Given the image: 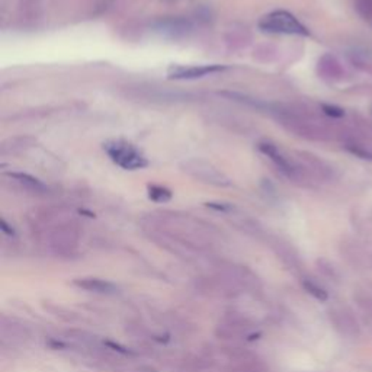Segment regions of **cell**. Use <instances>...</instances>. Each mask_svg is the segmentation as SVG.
I'll use <instances>...</instances> for the list:
<instances>
[{
	"label": "cell",
	"instance_id": "cell-15",
	"mask_svg": "<svg viewBox=\"0 0 372 372\" xmlns=\"http://www.w3.org/2000/svg\"><path fill=\"white\" fill-rule=\"evenodd\" d=\"M149 196L154 202H167V201H171L172 192L169 191L167 188L153 185V186H149Z\"/></svg>",
	"mask_w": 372,
	"mask_h": 372
},
{
	"label": "cell",
	"instance_id": "cell-14",
	"mask_svg": "<svg viewBox=\"0 0 372 372\" xmlns=\"http://www.w3.org/2000/svg\"><path fill=\"white\" fill-rule=\"evenodd\" d=\"M275 250L278 253V256L284 260V263H287L289 267H295L298 266V257L297 255L292 252V249H289L287 245L284 243H278L275 246Z\"/></svg>",
	"mask_w": 372,
	"mask_h": 372
},
{
	"label": "cell",
	"instance_id": "cell-4",
	"mask_svg": "<svg viewBox=\"0 0 372 372\" xmlns=\"http://www.w3.org/2000/svg\"><path fill=\"white\" fill-rule=\"evenodd\" d=\"M181 167L188 176L199 182H204L213 186H221V188L231 185L230 179L223 172H220L216 166L204 160H188Z\"/></svg>",
	"mask_w": 372,
	"mask_h": 372
},
{
	"label": "cell",
	"instance_id": "cell-3",
	"mask_svg": "<svg viewBox=\"0 0 372 372\" xmlns=\"http://www.w3.org/2000/svg\"><path fill=\"white\" fill-rule=\"evenodd\" d=\"M104 150L115 164L125 169V171H137V169H143L149 164L147 159L139 149L122 140L108 142L104 144Z\"/></svg>",
	"mask_w": 372,
	"mask_h": 372
},
{
	"label": "cell",
	"instance_id": "cell-10",
	"mask_svg": "<svg viewBox=\"0 0 372 372\" xmlns=\"http://www.w3.org/2000/svg\"><path fill=\"white\" fill-rule=\"evenodd\" d=\"M9 178H12L15 182H18L25 191L33 192V193H46L48 192V186L44 185L37 178L29 176L26 174H9Z\"/></svg>",
	"mask_w": 372,
	"mask_h": 372
},
{
	"label": "cell",
	"instance_id": "cell-12",
	"mask_svg": "<svg viewBox=\"0 0 372 372\" xmlns=\"http://www.w3.org/2000/svg\"><path fill=\"white\" fill-rule=\"evenodd\" d=\"M331 317H333L336 327H339L345 333H354L358 329L356 321L351 316H348L346 313H342V312L341 313H333Z\"/></svg>",
	"mask_w": 372,
	"mask_h": 372
},
{
	"label": "cell",
	"instance_id": "cell-8",
	"mask_svg": "<svg viewBox=\"0 0 372 372\" xmlns=\"http://www.w3.org/2000/svg\"><path fill=\"white\" fill-rule=\"evenodd\" d=\"M73 284L82 289H86L90 292H99V294H111V292L117 291L115 285H112L108 281L97 280V278H82V280H76Z\"/></svg>",
	"mask_w": 372,
	"mask_h": 372
},
{
	"label": "cell",
	"instance_id": "cell-7",
	"mask_svg": "<svg viewBox=\"0 0 372 372\" xmlns=\"http://www.w3.org/2000/svg\"><path fill=\"white\" fill-rule=\"evenodd\" d=\"M250 330V323L240 316H227L216 329L220 339H239Z\"/></svg>",
	"mask_w": 372,
	"mask_h": 372
},
{
	"label": "cell",
	"instance_id": "cell-17",
	"mask_svg": "<svg viewBox=\"0 0 372 372\" xmlns=\"http://www.w3.org/2000/svg\"><path fill=\"white\" fill-rule=\"evenodd\" d=\"M355 8L363 19L372 21V0H355Z\"/></svg>",
	"mask_w": 372,
	"mask_h": 372
},
{
	"label": "cell",
	"instance_id": "cell-9",
	"mask_svg": "<svg viewBox=\"0 0 372 372\" xmlns=\"http://www.w3.org/2000/svg\"><path fill=\"white\" fill-rule=\"evenodd\" d=\"M0 331H2L4 341L9 344H22L26 339V331L23 327L14 321H6L5 319L2 320V326H0Z\"/></svg>",
	"mask_w": 372,
	"mask_h": 372
},
{
	"label": "cell",
	"instance_id": "cell-20",
	"mask_svg": "<svg viewBox=\"0 0 372 372\" xmlns=\"http://www.w3.org/2000/svg\"><path fill=\"white\" fill-rule=\"evenodd\" d=\"M2 230H4L6 234H14V230L8 227V224H6L5 220H2Z\"/></svg>",
	"mask_w": 372,
	"mask_h": 372
},
{
	"label": "cell",
	"instance_id": "cell-6",
	"mask_svg": "<svg viewBox=\"0 0 372 372\" xmlns=\"http://www.w3.org/2000/svg\"><path fill=\"white\" fill-rule=\"evenodd\" d=\"M227 70V67L220 64H208V65H189V67H174L169 72V78L176 80H193L202 79L207 76L218 75Z\"/></svg>",
	"mask_w": 372,
	"mask_h": 372
},
{
	"label": "cell",
	"instance_id": "cell-1",
	"mask_svg": "<svg viewBox=\"0 0 372 372\" xmlns=\"http://www.w3.org/2000/svg\"><path fill=\"white\" fill-rule=\"evenodd\" d=\"M33 231L41 242L55 255L69 256L76 252L80 233L79 225L61 210H47L33 218Z\"/></svg>",
	"mask_w": 372,
	"mask_h": 372
},
{
	"label": "cell",
	"instance_id": "cell-16",
	"mask_svg": "<svg viewBox=\"0 0 372 372\" xmlns=\"http://www.w3.org/2000/svg\"><path fill=\"white\" fill-rule=\"evenodd\" d=\"M302 287L306 288V291H307L310 295H313L316 299L326 301V299L329 298L327 292H326L321 287H319L317 284H314V282H312V281H304V282H302Z\"/></svg>",
	"mask_w": 372,
	"mask_h": 372
},
{
	"label": "cell",
	"instance_id": "cell-13",
	"mask_svg": "<svg viewBox=\"0 0 372 372\" xmlns=\"http://www.w3.org/2000/svg\"><path fill=\"white\" fill-rule=\"evenodd\" d=\"M227 372H266V371L259 361L253 359L245 362H234Z\"/></svg>",
	"mask_w": 372,
	"mask_h": 372
},
{
	"label": "cell",
	"instance_id": "cell-19",
	"mask_svg": "<svg viewBox=\"0 0 372 372\" xmlns=\"http://www.w3.org/2000/svg\"><path fill=\"white\" fill-rule=\"evenodd\" d=\"M105 345H107V346H110V348H112V349H115V351H118V352H121V354H128V351H125L122 346H119V345H117V344H112V342H105Z\"/></svg>",
	"mask_w": 372,
	"mask_h": 372
},
{
	"label": "cell",
	"instance_id": "cell-11",
	"mask_svg": "<svg viewBox=\"0 0 372 372\" xmlns=\"http://www.w3.org/2000/svg\"><path fill=\"white\" fill-rule=\"evenodd\" d=\"M319 69H324V75L329 78L339 76L342 73V67L339 61L331 55H326L321 58V61L319 63Z\"/></svg>",
	"mask_w": 372,
	"mask_h": 372
},
{
	"label": "cell",
	"instance_id": "cell-2",
	"mask_svg": "<svg viewBox=\"0 0 372 372\" xmlns=\"http://www.w3.org/2000/svg\"><path fill=\"white\" fill-rule=\"evenodd\" d=\"M259 28L267 33H282V36H309L304 26L292 14L287 11H274L259 21Z\"/></svg>",
	"mask_w": 372,
	"mask_h": 372
},
{
	"label": "cell",
	"instance_id": "cell-18",
	"mask_svg": "<svg viewBox=\"0 0 372 372\" xmlns=\"http://www.w3.org/2000/svg\"><path fill=\"white\" fill-rule=\"evenodd\" d=\"M323 111L326 115L329 117H333V118H341L344 117V110L341 108H337V107H331V105H323Z\"/></svg>",
	"mask_w": 372,
	"mask_h": 372
},
{
	"label": "cell",
	"instance_id": "cell-5",
	"mask_svg": "<svg viewBox=\"0 0 372 372\" xmlns=\"http://www.w3.org/2000/svg\"><path fill=\"white\" fill-rule=\"evenodd\" d=\"M259 150L272 161L277 167L278 171L282 172L287 178L292 179V181H301L304 174H302V167L294 161V159L291 156H288L285 152L281 150V147H278L277 144L270 143V142H263L259 144Z\"/></svg>",
	"mask_w": 372,
	"mask_h": 372
}]
</instances>
